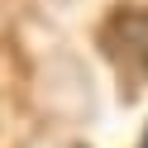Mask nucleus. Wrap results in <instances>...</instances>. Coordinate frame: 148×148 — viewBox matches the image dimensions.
I'll use <instances>...</instances> for the list:
<instances>
[{
  "instance_id": "nucleus-2",
  "label": "nucleus",
  "mask_w": 148,
  "mask_h": 148,
  "mask_svg": "<svg viewBox=\"0 0 148 148\" xmlns=\"http://www.w3.org/2000/svg\"><path fill=\"white\" fill-rule=\"evenodd\" d=\"M143 148H148V134H143Z\"/></svg>"
},
{
  "instance_id": "nucleus-1",
  "label": "nucleus",
  "mask_w": 148,
  "mask_h": 148,
  "mask_svg": "<svg viewBox=\"0 0 148 148\" xmlns=\"http://www.w3.org/2000/svg\"><path fill=\"white\" fill-rule=\"evenodd\" d=\"M100 48L119 62V67L148 77V10H115L100 29Z\"/></svg>"
}]
</instances>
